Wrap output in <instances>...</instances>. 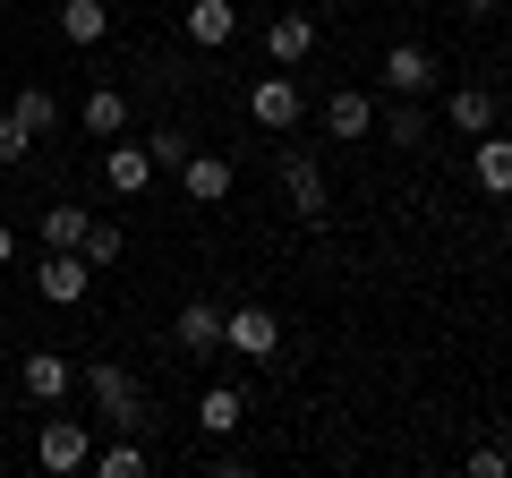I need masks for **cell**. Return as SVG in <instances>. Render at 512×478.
I'll return each instance as SVG.
<instances>
[{
	"label": "cell",
	"instance_id": "obj_20",
	"mask_svg": "<svg viewBox=\"0 0 512 478\" xmlns=\"http://www.w3.org/2000/svg\"><path fill=\"white\" fill-rule=\"evenodd\" d=\"M239 419H248V402H239V393L231 385H214V393H205V402H197V427H205V436H239Z\"/></svg>",
	"mask_w": 512,
	"mask_h": 478
},
{
	"label": "cell",
	"instance_id": "obj_4",
	"mask_svg": "<svg viewBox=\"0 0 512 478\" xmlns=\"http://www.w3.org/2000/svg\"><path fill=\"white\" fill-rule=\"evenodd\" d=\"M222 350H239V359H282V316L274 308H231L222 316Z\"/></svg>",
	"mask_w": 512,
	"mask_h": 478
},
{
	"label": "cell",
	"instance_id": "obj_15",
	"mask_svg": "<svg viewBox=\"0 0 512 478\" xmlns=\"http://www.w3.org/2000/svg\"><path fill=\"white\" fill-rule=\"evenodd\" d=\"M77 129H86V137H103V146H111V137L128 129V94H120V86H94L86 103H77Z\"/></svg>",
	"mask_w": 512,
	"mask_h": 478
},
{
	"label": "cell",
	"instance_id": "obj_5",
	"mask_svg": "<svg viewBox=\"0 0 512 478\" xmlns=\"http://www.w3.org/2000/svg\"><path fill=\"white\" fill-rule=\"evenodd\" d=\"M86 274H94V265L77 257V248H43V265H35V291L52 299V308H77V299H86Z\"/></svg>",
	"mask_w": 512,
	"mask_h": 478
},
{
	"label": "cell",
	"instance_id": "obj_21",
	"mask_svg": "<svg viewBox=\"0 0 512 478\" xmlns=\"http://www.w3.org/2000/svg\"><path fill=\"white\" fill-rule=\"evenodd\" d=\"M376 129L393 137V146H427V111H419V94H402L393 111H376Z\"/></svg>",
	"mask_w": 512,
	"mask_h": 478
},
{
	"label": "cell",
	"instance_id": "obj_16",
	"mask_svg": "<svg viewBox=\"0 0 512 478\" xmlns=\"http://www.w3.org/2000/svg\"><path fill=\"white\" fill-rule=\"evenodd\" d=\"M103 188H111V197L154 188V154H146V146H111V154H103Z\"/></svg>",
	"mask_w": 512,
	"mask_h": 478
},
{
	"label": "cell",
	"instance_id": "obj_7",
	"mask_svg": "<svg viewBox=\"0 0 512 478\" xmlns=\"http://www.w3.org/2000/svg\"><path fill=\"white\" fill-rule=\"evenodd\" d=\"M35 461H43V470H86V461H94V436H86V419H43V436H35Z\"/></svg>",
	"mask_w": 512,
	"mask_h": 478
},
{
	"label": "cell",
	"instance_id": "obj_6",
	"mask_svg": "<svg viewBox=\"0 0 512 478\" xmlns=\"http://www.w3.org/2000/svg\"><path fill=\"white\" fill-rule=\"evenodd\" d=\"M231 180H239L231 154H214V146H197V154L180 163V197H188V205H222V197H231Z\"/></svg>",
	"mask_w": 512,
	"mask_h": 478
},
{
	"label": "cell",
	"instance_id": "obj_12",
	"mask_svg": "<svg viewBox=\"0 0 512 478\" xmlns=\"http://www.w3.org/2000/svg\"><path fill=\"white\" fill-rule=\"evenodd\" d=\"M180 26H188V43L222 52V43L239 35V9H231V0H188V9H180Z\"/></svg>",
	"mask_w": 512,
	"mask_h": 478
},
{
	"label": "cell",
	"instance_id": "obj_24",
	"mask_svg": "<svg viewBox=\"0 0 512 478\" xmlns=\"http://www.w3.org/2000/svg\"><path fill=\"white\" fill-rule=\"evenodd\" d=\"M146 154H154V171H180L188 154H197V137H188V129H154V137H146Z\"/></svg>",
	"mask_w": 512,
	"mask_h": 478
},
{
	"label": "cell",
	"instance_id": "obj_18",
	"mask_svg": "<svg viewBox=\"0 0 512 478\" xmlns=\"http://www.w3.org/2000/svg\"><path fill=\"white\" fill-rule=\"evenodd\" d=\"M60 35H69L77 52H94V43L111 35V9L103 0H60Z\"/></svg>",
	"mask_w": 512,
	"mask_h": 478
},
{
	"label": "cell",
	"instance_id": "obj_27",
	"mask_svg": "<svg viewBox=\"0 0 512 478\" xmlns=\"http://www.w3.org/2000/svg\"><path fill=\"white\" fill-rule=\"evenodd\" d=\"M504 470H512L504 444H478V453H470V478H504Z\"/></svg>",
	"mask_w": 512,
	"mask_h": 478
},
{
	"label": "cell",
	"instance_id": "obj_25",
	"mask_svg": "<svg viewBox=\"0 0 512 478\" xmlns=\"http://www.w3.org/2000/svg\"><path fill=\"white\" fill-rule=\"evenodd\" d=\"M35 146H43V137L26 129V120H18V111H9V103H0V163H26V154H35Z\"/></svg>",
	"mask_w": 512,
	"mask_h": 478
},
{
	"label": "cell",
	"instance_id": "obj_28",
	"mask_svg": "<svg viewBox=\"0 0 512 478\" xmlns=\"http://www.w3.org/2000/svg\"><path fill=\"white\" fill-rule=\"evenodd\" d=\"M461 9H470V18H495V9H512V0H461Z\"/></svg>",
	"mask_w": 512,
	"mask_h": 478
},
{
	"label": "cell",
	"instance_id": "obj_13",
	"mask_svg": "<svg viewBox=\"0 0 512 478\" xmlns=\"http://www.w3.org/2000/svg\"><path fill=\"white\" fill-rule=\"evenodd\" d=\"M376 77H384L393 94H427V86H436V52H419V43H393Z\"/></svg>",
	"mask_w": 512,
	"mask_h": 478
},
{
	"label": "cell",
	"instance_id": "obj_3",
	"mask_svg": "<svg viewBox=\"0 0 512 478\" xmlns=\"http://www.w3.org/2000/svg\"><path fill=\"white\" fill-rule=\"evenodd\" d=\"M282 197H291V214L299 222H325V205H333V188H325V171H316V154H299V146H282Z\"/></svg>",
	"mask_w": 512,
	"mask_h": 478
},
{
	"label": "cell",
	"instance_id": "obj_29",
	"mask_svg": "<svg viewBox=\"0 0 512 478\" xmlns=\"http://www.w3.org/2000/svg\"><path fill=\"white\" fill-rule=\"evenodd\" d=\"M9 257H18V231H9V222H0V265H9Z\"/></svg>",
	"mask_w": 512,
	"mask_h": 478
},
{
	"label": "cell",
	"instance_id": "obj_2",
	"mask_svg": "<svg viewBox=\"0 0 512 478\" xmlns=\"http://www.w3.org/2000/svg\"><path fill=\"white\" fill-rule=\"evenodd\" d=\"M248 120H256V129H274V137H291L299 120H308L299 77H291V69H282V77H256V86H248Z\"/></svg>",
	"mask_w": 512,
	"mask_h": 478
},
{
	"label": "cell",
	"instance_id": "obj_11",
	"mask_svg": "<svg viewBox=\"0 0 512 478\" xmlns=\"http://www.w3.org/2000/svg\"><path fill=\"white\" fill-rule=\"evenodd\" d=\"M265 52H274V69H299V60L316 52V18L308 9H282V18L265 26Z\"/></svg>",
	"mask_w": 512,
	"mask_h": 478
},
{
	"label": "cell",
	"instance_id": "obj_17",
	"mask_svg": "<svg viewBox=\"0 0 512 478\" xmlns=\"http://www.w3.org/2000/svg\"><path fill=\"white\" fill-rule=\"evenodd\" d=\"M444 120H453L461 137H487V129H495V86H453V103H444Z\"/></svg>",
	"mask_w": 512,
	"mask_h": 478
},
{
	"label": "cell",
	"instance_id": "obj_8",
	"mask_svg": "<svg viewBox=\"0 0 512 478\" xmlns=\"http://www.w3.org/2000/svg\"><path fill=\"white\" fill-rule=\"evenodd\" d=\"M171 342H180V359H214L222 350V308L214 299H188V308L171 316Z\"/></svg>",
	"mask_w": 512,
	"mask_h": 478
},
{
	"label": "cell",
	"instance_id": "obj_22",
	"mask_svg": "<svg viewBox=\"0 0 512 478\" xmlns=\"http://www.w3.org/2000/svg\"><path fill=\"white\" fill-rule=\"evenodd\" d=\"M86 205H43V248H77V239H86Z\"/></svg>",
	"mask_w": 512,
	"mask_h": 478
},
{
	"label": "cell",
	"instance_id": "obj_23",
	"mask_svg": "<svg viewBox=\"0 0 512 478\" xmlns=\"http://www.w3.org/2000/svg\"><path fill=\"white\" fill-rule=\"evenodd\" d=\"M86 470H94V478H146L154 461H146V444H103V453H94Z\"/></svg>",
	"mask_w": 512,
	"mask_h": 478
},
{
	"label": "cell",
	"instance_id": "obj_30",
	"mask_svg": "<svg viewBox=\"0 0 512 478\" xmlns=\"http://www.w3.org/2000/svg\"><path fill=\"white\" fill-rule=\"evenodd\" d=\"M0 94H9V69H0Z\"/></svg>",
	"mask_w": 512,
	"mask_h": 478
},
{
	"label": "cell",
	"instance_id": "obj_1",
	"mask_svg": "<svg viewBox=\"0 0 512 478\" xmlns=\"http://www.w3.org/2000/svg\"><path fill=\"white\" fill-rule=\"evenodd\" d=\"M86 402H94V419H103V427H120V436H137V427L154 419L146 385H137L128 368H111V359H103V368H86Z\"/></svg>",
	"mask_w": 512,
	"mask_h": 478
},
{
	"label": "cell",
	"instance_id": "obj_14",
	"mask_svg": "<svg viewBox=\"0 0 512 478\" xmlns=\"http://www.w3.org/2000/svg\"><path fill=\"white\" fill-rule=\"evenodd\" d=\"M470 171H478V188H487V197H512V137L487 129V137L470 146Z\"/></svg>",
	"mask_w": 512,
	"mask_h": 478
},
{
	"label": "cell",
	"instance_id": "obj_10",
	"mask_svg": "<svg viewBox=\"0 0 512 478\" xmlns=\"http://www.w3.org/2000/svg\"><path fill=\"white\" fill-rule=\"evenodd\" d=\"M18 385H26V402H60V393L77 385V368L60 359V350H26V359H18Z\"/></svg>",
	"mask_w": 512,
	"mask_h": 478
},
{
	"label": "cell",
	"instance_id": "obj_9",
	"mask_svg": "<svg viewBox=\"0 0 512 478\" xmlns=\"http://www.w3.org/2000/svg\"><path fill=\"white\" fill-rule=\"evenodd\" d=\"M325 137H333V146H359V137H376V103H367L359 86L325 94Z\"/></svg>",
	"mask_w": 512,
	"mask_h": 478
},
{
	"label": "cell",
	"instance_id": "obj_19",
	"mask_svg": "<svg viewBox=\"0 0 512 478\" xmlns=\"http://www.w3.org/2000/svg\"><path fill=\"white\" fill-rule=\"evenodd\" d=\"M0 103L18 111L35 137H52V129H60V94H52V86H18V94H0Z\"/></svg>",
	"mask_w": 512,
	"mask_h": 478
},
{
	"label": "cell",
	"instance_id": "obj_26",
	"mask_svg": "<svg viewBox=\"0 0 512 478\" xmlns=\"http://www.w3.org/2000/svg\"><path fill=\"white\" fill-rule=\"evenodd\" d=\"M77 257H86V265H111V257H120V222L94 214V222H86V239H77Z\"/></svg>",
	"mask_w": 512,
	"mask_h": 478
}]
</instances>
